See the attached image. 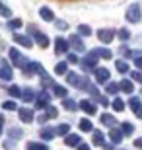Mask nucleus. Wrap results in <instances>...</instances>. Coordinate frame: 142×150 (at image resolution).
I'll return each instance as SVG.
<instances>
[{
    "instance_id": "1",
    "label": "nucleus",
    "mask_w": 142,
    "mask_h": 150,
    "mask_svg": "<svg viewBox=\"0 0 142 150\" xmlns=\"http://www.w3.org/2000/svg\"><path fill=\"white\" fill-rule=\"evenodd\" d=\"M51 96L47 92H41V94H35V109H43V107L49 105Z\"/></svg>"
},
{
    "instance_id": "33",
    "label": "nucleus",
    "mask_w": 142,
    "mask_h": 150,
    "mask_svg": "<svg viewBox=\"0 0 142 150\" xmlns=\"http://www.w3.org/2000/svg\"><path fill=\"white\" fill-rule=\"evenodd\" d=\"M115 67H117V70H119V72H129V64H126L125 61H117V64H115Z\"/></svg>"
},
{
    "instance_id": "37",
    "label": "nucleus",
    "mask_w": 142,
    "mask_h": 150,
    "mask_svg": "<svg viewBox=\"0 0 142 150\" xmlns=\"http://www.w3.org/2000/svg\"><path fill=\"white\" fill-rule=\"evenodd\" d=\"M10 137L18 139V137H22V131H20V129H10Z\"/></svg>"
},
{
    "instance_id": "34",
    "label": "nucleus",
    "mask_w": 142,
    "mask_h": 150,
    "mask_svg": "<svg viewBox=\"0 0 142 150\" xmlns=\"http://www.w3.org/2000/svg\"><path fill=\"white\" fill-rule=\"evenodd\" d=\"M70 43L74 45V49H76V51H84V43H80V39H78V37H72Z\"/></svg>"
},
{
    "instance_id": "44",
    "label": "nucleus",
    "mask_w": 142,
    "mask_h": 150,
    "mask_svg": "<svg viewBox=\"0 0 142 150\" xmlns=\"http://www.w3.org/2000/svg\"><path fill=\"white\" fill-rule=\"evenodd\" d=\"M121 37H123V39H126V37H129V33H126L125 29H121Z\"/></svg>"
},
{
    "instance_id": "48",
    "label": "nucleus",
    "mask_w": 142,
    "mask_h": 150,
    "mask_svg": "<svg viewBox=\"0 0 142 150\" xmlns=\"http://www.w3.org/2000/svg\"><path fill=\"white\" fill-rule=\"evenodd\" d=\"M0 134H2V125H0Z\"/></svg>"
},
{
    "instance_id": "16",
    "label": "nucleus",
    "mask_w": 142,
    "mask_h": 150,
    "mask_svg": "<svg viewBox=\"0 0 142 150\" xmlns=\"http://www.w3.org/2000/svg\"><path fill=\"white\" fill-rule=\"evenodd\" d=\"M10 57H12V61H14V64H16V67H22V64H23V62H22V61H23L22 55H20L16 49H12V51H10Z\"/></svg>"
},
{
    "instance_id": "36",
    "label": "nucleus",
    "mask_w": 142,
    "mask_h": 150,
    "mask_svg": "<svg viewBox=\"0 0 142 150\" xmlns=\"http://www.w3.org/2000/svg\"><path fill=\"white\" fill-rule=\"evenodd\" d=\"M95 55H97V57H103V59H109L111 53L107 49H99V51H95Z\"/></svg>"
},
{
    "instance_id": "24",
    "label": "nucleus",
    "mask_w": 142,
    "mask_h": 150,
    "mask_svg": "<svg viewBox=\"0 0 142 150\" xmlns=\"http://www.w3.org/2000/svg\"><path fill=\"white\" fill-rule=\"evenodd\" d=\"M62 105L66 107V109H68V111H76V103H74V101L70 100V98H64V100H62Z\"/></svg>"
},
{
    "instance_id": "25",
    "label": "nucleus",
    "mask_w": 142,
    "mask_h": 150,
    "mask_svg": "<svg viewBox=\"0 0 142 150\" xmlns=\"http://www.w3.org/2000/svg\"><path fill=\"white\" fill-rule=\"evenodd\" d=\"M55 134L57 133L53 131V129H43V131H41V139H43V140H51Z\"/></svg>"
},
{
    "instance_id": "38",
    "label": "nucleus",
    "mask_w": 142,
    "mask_h": 150,
    "mask_svg": "<svg viewBox=\"0 0 142 150\" xmlns=\"http://www.w3.org/2000/svg\"><path fill=\"white\" fill-rule=\"evenodd\" d=\"M132 78H134L136 82L142 84V72H140V70H134V72H132Z\"/></svg>"
},
{
    "instance_id": "26",
    "label": "nucleus",
    "mask_w": 142,
    "mask_h": 150,
    "mask_svg": "<svg viewBox=\"0 0 142 150\" xmlns=\"http://www.w3.org/2000/svg\"><path fill=\"white\" fill-rule=\"evenodd\" d=\"M28 150H49L47 144H41V142H29L28 144Z\"/></svg>"
},
{
    "instance_id": "30",
    "label": "nucleus",
    "mask_w": 142,
    "mask_h": 150,
    "mask_svg": "<svg viewBox=\"0 0 142 150\" xmlns=\"http://www.w3.org/2000/svg\"><path fill=\"white\" fill-rule=\"evenodd\" d=\"M18 41V43H22L23 47H31V41H29L28 37H25V35H16V37H14Z\"/></svg>"
},
{
    "instance_id": "22",
    "label": "nucleus",
    "mask_w": 142,
    "mask_h": 150,
    "mask_svg": "<svg viewBox=\"0 0 142 150\" xmlns=\"http://www.w3.org/2000/svg\"><path fill=\"white\" fill-rule=\"evenodd\" d=\"M41 18L47 20V22H51V20H55V14H53V10H49V8H41Z\"/></svg>"
},
{
    "instance_id": "23",
    "label": "nucleus",
    "mask_w": 142,
    "mask_h": 150,
    "mask_svg": "<svg viewBox=\"0 0 142 150\" xmlns=\"http://www.w3.org/2000/svg\"><path fill=\"white\" fill-rule=\"evenodd\" d=\"M78 74L76 72H66V80H68V84H72V86H78V82H80V80H78Z\"/></svg>"
},
{
    "instance_id": "32",
    "label": "nucleus",
    "mask_w": 142,
    "mask_h": 150,
    "mask_svg": "<svg viewBox=\"0 0 142 150\" xmlns=\"http://www.w3.org/2000/svg\"><path fill=\"white\" fill-rule=\"evenodd\" d=\"M66 70H68V64H66V62H59V64L55 67L57 74H66Z\"/></svg>"
},
{
    "instance_id": "18",
    "label": "nucleus",
    "mask_w": 142,
    "mask_h": 150,
    "mask_svg": "<svg viewBox=\"0 0 142 150\" xmlns=\"http://www.w3.org/2000/svg\"><path fill=\"white\" fill-rule=\"evenodd\" d=\"M121 125H123V127H121V133H123V134H129V137H131V134L134 133V127H132V125H131L129 121L121 123Z\"/></svg>"
},
{
    "instance_id": "10",
    "label": "nucleus",
    "mask_w": 142,
    "mask_h": 150,
    "mask_svg": "<svg viewBox=\"0 0 142 150\" xmlns=\"http://www.w3.org/2000/svg\"><path fill=\"white\" fill-rule=\"evenodd\" d=\"M113 31H109V29H101V31H97V37L103 41V43H109V41H113Z\"/></svg>"
},
{
    "instance_id": "4",
    "label": "nucleus",
    "mask_w": 142,
    "mask_h": 150,
    "mask_svg": "<svg viewBox=\"0 0 142 150\" xmlns=\"http://www.w3.org/2000/svg\"><path fill=\"white\" fill-rule=\"evenodd\" d=\"M78 105H80V109H82V111H86L88 115H93V113L97 111V107L93 105V103H92L90 100H82L80 103H78Z\"/></svg>"
},
{
    "instance_id": "40",
    "label": "nucleus",
    "mask_w": 142,
    "mask_h": 150,
    "mask_svg": "<svg viewBox=\"0 0 142 150\" xmlns=\"http://www.w3.org/2000/svg\"><path fill=\"white\" fill-rule=\"evenodd\" d=\"M0 14H4V16L8 18V16H10V10H8L6 6H2V4H0Z\"/></svg>"
},
{
    "instance_id": "28",
    "label": "nucleus",
    "mask_w": 142,
    "mask_h": 150,
    "mask_svg": "<svg viewBox=\"0 0 142 150\" xmlns=\"http://www.w3.org/2000/svg\"><path fill=\"white\" fill-rule=\"evenodd\" d=\"M22 98H23L25 101H31V100H35V96H33V90H29V88L22 90Z\"/></svg>"
},
{
    "instance_id": "3",
    "label": "nucleus",
    "mask_w": 142,
    "mask_h": 150,
    "mask_svg": "<svg viewBox=\"0 0 142 150\" xmlns=\"http://www.w3.org/2000/svg\"><path fill=\"white\" fill-rule=\"evenodd\" d=\"M95 80H97V84H107L109 82V70L107 68H95Z\"/></svg>"
},
{
    "instance_id": "6",
    "label": "nucleus",
    "mask_w": 142,
    "mask_h": 150,
    "mask_svg": "<svg viewBox=\"0 0 142 150\" xmlns=\"http://www.w3.org/2000/svg\"><path fill=\"white\" fill-rule=\"evenodd\" d=\"M33 31V35H35V41H37L39 45H41V47H47V45H49V39L45 37L43 33H41V31H39V29H35V28H29Z\"/></svg>"
},
{
    "instance_id": "41",
    "label": "nucleus",
    "mask_w": 142,
    "mask_h": 150,
    "mask_svg": "<svg viewBox=\"0 0 142 150\" xmlns=\"http://www.w3.org/2000/svg\"><path fill=\"white\" fill-rule=\"evenodd\" d=\"M10 28H22V22L20 20H14V22H10Z\"/></svg>"
},
{
    "instance_id": "2",
    "label": "nucleus",
    "mask_w": 142,
    "mask_h": 150,
    "mask_svg": "<svg viewBox=\"0 0 142 150\" xmlns=\"http://www.w3.org/2000/svg\"><path fill=\"white\" fill-rule=\"evenodd\" d=\"M126 20L132 23H136L138 20H140V8H138L136 4H132L129 10H126Z\"/></svg>"
},
{
    "instance_id": "27",
    "label": "nucleus",
    "mask_w": 142,
    "mask_h": 150,
    "mask_svg": "<svg viewBox=\"0 0 142 150\" xmlns=\"http://www.w3.org/2000/svg\"><path fill=\"white\" fill-rule=\"evenodd\" d=\"M45 109H47V113H45V115H47V119H55V117L59 115V111H57V107H53V105H47Z\"/></svg>"
},
{
    "instance_id": "43",
    "label": "nucleus",
    "mask_w": 142,
    "mask_h": 150,
    "mask_svg": "<svg viewBox=\"0 0 142 150\" xmlns=\"http://www.w3.org/2000/svg\"><path fill=\"white\" fill-rule=\"evenodd\" d=\"M134 64H136V67L142 70V59H136V62H134Z\"/></svg>"
},
{
    "instance_id": "31",
    "label": "nucleus",
    "mask_w": 142,
    "mask_h": 150,
    "mask_svg": "<svg viewBox=\"0 0 142 150\" xmlns=\"http://www.w3.org/2000/svg\"><path fill=\"white\" fill-rule=\"evenodd\" d=\"M68 131H70V125H66V123H64V125H59V129H57L55 133H57V134H62V137H66V134H68Z\"/></svg>"
},
{
    "instance_id": "11",
    "label": "nucleus",
    "mask_w": 142,
    "mask_h": 150,
    "mask_svg": "<svg viewBox=\"0 0 142 150\" xmlns=\"http://www.w3.org/2000/svg\"><path fill=\"white\" fill-rule=\"evenodd\" d=\"M119 90H123L125 94H132V92H134V86H132L131 80H123V82L119 84Z\"/></svg>"
},
{
    "instance_id": "12",
    "label": "nucleus",
    "mask_w": 142,
    "mask_h": 150,
    "mask_svg": "<svg viewBox=\"0 0 142 150\" xmlns=\"http://www.w3.org/2000/svg\"><path fill=\"white\" fill-rule=\"evenodd\" d=\"M64 142L68 146H78V144H80V137H78V134H66Z\"/></svg>"
},
{
    "instance_id": "9",
    "label": "nucleus",
    "mask_w": 142,
    "mask_h": 150,
    "mask_svg": "<svg viewBox=\"0 0 142 150\" xmlns=\"http://www.w3.org/2000/svg\"><path fill=\"white\" fill-rule=\"evenodd\" d=\"M53 94H55L57 98H62V100H64L66 94H68V90H66L64 86H60V84H53Z\"/></svg>"
},
{
    "instance_id": "39",
    "label": "nucleus",
    "mask_w": 142,
    "mask_h": 150,
    "mask_svg": "<svg viewBox=\"0 0 142 150\" xmlns=\"http://www.w3.org/2000/svg\"><path fill=\"white\" fill-rule=\"evenodd\" d=\"M78 31H80V33H84V35H90V33H92L88 25H80V28H78Z\"/></svg>"
},
{
    "instance_id": "19",
    "label": "nucleus",
    "mask_w": 142,
    "mask_h": 150,
    "mask_svg": "<svg viewBox=\"0 0 142 150\" xmlns=\"http://www.w3.org/2000/svg\"><path fill=\"white\" fill-rule=\"evenodd\" d=\"M8 94H10L12 98H22V90H20V86H16V84H12L10 88H8Z\"/></svg>"
},
{
    "instance_id": "17",
    "label": "nucleus",
    "mask_w": 142,
    "mask_h": 150,
    "mask_svg": "<svg viewBox=\"0 0 142 150\" xmlns=\"http://www.w3.org/2000/svg\"><path fill=\"white\" fill-rule=\"evenodd\" d=\"M113 109L115 111H125V101L121 98H117V96L113 98Z\"/></svg>"
},
{
    "instance_id": "15",
    "label": "nucleus",
    "mask_w": 142,
    "mask_h": 150,
    "mask_svg": "<svg viewBox=\"0 0 142 150\" xmlns=\"http://www.w3.org/2000/svg\"><path fill=\"white\" fill-rule=\"evenodd\" d=\"M101 123H103V125H107V127L117 125V121H115V117L111 115V113H103V115H101Z\"/></svg>"
},
{
    "instance_id": "5",
    "label": "nucleus",
    "mask_w": 142,
    "mask_h": 150,
    "mask_svg": "<svg viewBox=\"0 0 142 150\" xmlns=\"http://www.w3.org/2000/svg\"><path fill=\"white\" fill-rule=\"evenodd\" d=\"M20 119H22L23 123H31L33 121V109H29V107H22V109H20Z\"/></svg>"
},
{
    "instance_id": "8",
    "label": "nucleus",
    "mask_w": 142,
    "mask_h": 150,
    "mask_svg": "<svg viewBox=\"0 0 142 150\" xmlns=\"http://www.w3.org/2000/svg\"><path fill=\"white\" fill-rule=\"evenodd\" d=\"M109 137H111V140H113V144H119V142H123V137H125V134L121 133L119 129H113V127H111Z\"/></svg>"
},
{
    "instance_id": "21",
    "label": "nucleus",
    "mask_w": 142,
    "mask_h": 150,
    "mask_svg": "<svg viewBox=\"0 0 142 150\" xmlns=\"http://www.w3.org/2000/svg\"><path fill=\"white\" fill-rule=\"evenodd\" d=\"M105 92H107V94H117V92H119V84H115V82H107L105 84Z\"/></svg>"
},
{
    "instance_id": "35",
    "label": "nucleus",
    "mask_w": 142,
    "mask_h": 150,
    "mask_svg": "<svg viewBox=\"0 0 142 150\" xmlns=\"http://www.w3.org/2000/svg\"><path fill=\"white\" fill-rule=\"evenodd\" d=\"M129 105H131L132 109L136 111L138 107H140V100H138V98H131V100H129Z\"/></svg>"
},
{
    "instance_id": "42",
    "label": "nucleus",
    "mask_w": 142,
    "mask_h": 150,
    "mask_svg": "<svg viewBox=\"0 0 142 150\" xmlns=\"http://www.w3.org/2000/svg\"><path fill=\"white\" fill-rule=\"evenodd\" d=\"M76 148H78V150H90V146H88V144H84V142H82V144H78Z\"/></svg>"
},
{
    "instance_id": "45",
    "label": "nucleus",
    "mask_w": 142,
    "mask_h": 150,
    "mask_svg": "<svg viewBox=\"0 0 142 150\" xmlns=\"http://www.w3.org/2000/svg\"><path fill=\"white\" fill-rule=\"evenodd\" d=\"M134 144L138 146V148H142V139H138V140H134Z\"/></svg>"
},
{
    "instance_id": "20",
    "label": "nucleus",
    "mask_w": 142,
    "mask_h": 150,
    "mask_svg": "<svg viewBox=\"0 0 142 150\" xmlns=\"http://www.w3.org/2000/svg\"><path fill=\"white\" fill-rule=\"evenodd\" d=\"M105 137H103V133H99V131H93V144H97V146H103V142H105Z\"/></svg>"
},
{
    "instance_id": "7",
    "label": "nucleus",
    "mask_w": 142,
    "mask_h": 150,
    "mask_svg": "<svg viewBox=\"0 0 142 150\" xmlns=\"http://www.w3.org/2000/svg\"><path fill=\"white\" fill-rule=\"evenodd\" d=\"M0 80H6V82L12 80V68H10V64H6V62L0 67Z\"/></svg>"
},
{
    "instance_id": "13",
    "label": "nucleus",
    "mask_w": 142,
    "mask_h": 150,
    "mask_svg": "<svg viewBox=\"0 0 142 150\" xmlns=\"http://www.w3.org/2000/svg\"><path fill=\"white\" fill-rule=\"evenodd\" d=\"M78 127H80V131H82V133H90V131H93L92 121H90V119H82V121L78 123Z\"/></svg>"
},
{
    "instance_id": "46",
    "label": "nucleus",
    "mask_w": 142,
    "mask_h": 150,
    "mask_svg": "<svg viewBox=\"0 0 142 150\" xmlns=\"http://www.w3.org/2000/svg\"><path fill=\"white\" fill-rule=\"evenodd\" d=\"M103 148L105 150H113V146H111V144H103Z\"/></svg>"
},
{
    "instance_id": "47",
    "label": "nucleus",
    "mask_w": 142,
    "mask_h": 150,
    "mask_svg": "<svg viewBox=\"0 0 142 150\" xmlns=\"http://www.w3.org/2000/svg\"><path fill=\"white\" fill-rule=\"evenodd\" d=\"M2 123H4V115H0V125H2Z\"/></svg>"
},
{
    "instance_id": "14",
    "label": "nucleus",
    "mask_w": 142,
    "mask_h": 150,
    "mask_svg": "<svg viewBox=\"0 0 142 150\" xmlns=\"http://www.w3.org/2000/svg\"><path fill=\"white\" fill-rule=\"evenodd\" d=\"M55 43H57V53H66V51H68V43H66V39L59 37Z\"/></svg>"
},
{
    "instance_id": "29",
    "label": "nucleus",
    "mask_w": 142,
    "mask_h": 150,
    "mask_svg": "<svg viewBox=\"0 0 142 150\" xmlns=\"http://www.w3.org/2000/svg\"><path fill=\"white\" fill-rule=\"evenodd\" d=\"M2 109H8V111H14V109H18V105H16V101L8 100V101H2Z\"/></svg>"
}]
</instances>
